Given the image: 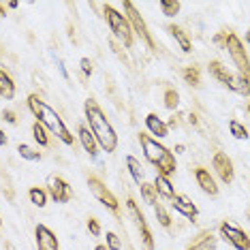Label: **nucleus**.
I'll return each instance as SVG.
<instances>
[{
  "mask_svg": "<svg viewBox=\"0 0 250 250\" xmlns=\"http://www.w3.org/2000/svg\"><path fill=\"white\" fill-rule=\"evenodd\" d=\"M83 113H86V120L90 124V130L94 133L96 141H99V146L103 147L105 152H116L118 147V135L116 130H113L109 118L105 116V111L99 107L94 99H88L86 103H83Z\"/></svg>",
  "mask_w": 250,
  "mask_h": 250,
  "instance_id": "1",
  "label": "nucleus"
},
{
  "mask_svg": "<svg viewBox=\"0 0 250 250\" xmlns=\"http://www.w3.org/2000/svg\"><path fill=\"white\" fill-rule=\"evenodd\" d=\"M26 105H28V109H30L32 116L37 118V122H41L47 130H52V133L62 141V144L73 146L75 137L71 135V130L66 128V124L62 122V118L58 116V113H56L52 107L45 103V101H41V96H39V94H30L26 99Z\"/></svg>",
  "mask_w": 250,
  "mask_h": 250,
  "instance_id": "2",
  "label": "nucleus"
},
{
  "mask_svg": "<svg viewBox=\"0 0 250 250\" xmlns=\"http://www.w3.org/2000/svg\"><path fill=\"white\" fill-rule=\"evenodd\" d=\"M139 144H141V150H144L147 163L154 165V167L158 169V173L167 175V178L171 173H175V156L167 150V147L161 146L147 133H139Z\"/></svg>",
  "mask_w": 250,
  "mask_h": 250,
  "instance_id": "3",
  "label": "nucleus"
},
{
  "mask_svg": "<svg viewBox=\"0 0 250 250\" xmlns=\"http://www.w3.org/2000/svg\"><path fill=\"white\" fill-rule=\"evenodd\" d=\"M103 13H105V20H107V24H109V28L113 30L116 39H120L124 47H133L135 35H133V28H130L128 20L124 18L122 13H118L111 4H103Z\"/></svg>",
  "mask_w": 250,
  "mask_h": 250,
  "instance_id": "4",
  "label": "nucleus"
},
{
  "mask_svg": "<svg viewBox=\"0 0 250 250\" xmlns=\"http://www.w3.org/2000/svg\"><path fill=\"white\" fill-rule=\"evenodd\" d=\"M225 49L229 52L233 64L240 71V77L250 82V58H248L246 49H244V43L240 41V37L235 32H227L225 35Z\"/></svg>",
  "mask_w": 250,
  "mask_h": 250,
  "instance_id": "5",
  "label": "nucleus"
},
{
  "mask_svg": "<svg viewBox=\"0 0 250 250\" xmlns=\"http://www.w3.org/2000/svg\"><path fill=\"white\" fill-rule=\"evenodd\" d=\"M122 9H124V18L128 20V24H130V28H133V32H137V37L147 45V49H154V39H152L150 30H147V26H146L144 18H141V13L137 11V7H135L130 0H124Z\"/></svg>",
  "mask_w": 250,
  "mask_h": 250,
  "instance_id": "6",
  "label": "nucleus"
},
{
  "mask_svg": "<svg viewBox=\"0 0 250 250\" xmlns=\"http://www.w3.org/2000/svg\"><path fill=\"white\" fill-rule=\"evenodd\" d=\"M88 188H90V192H92V195L99 199V201L103 203L107 209H111V212L116 214L118 218H120V203H118L116 195H113V192L107 188L103 182H101L99 178H94V175H90V178H88Z\"/></svg>",
  "mask_w": 250,
  "mask_h": 250,
  "instance_id": "7",
  "label": "nucleus"
},
{
  "mask_svg": "<svg viewBox=\"0 0 250 250\" xmlns=\"http://www.w3.org/2000/svg\"><path fill=\"white\" fill-rule=\"evenodd\" d=\"M126 209H128V214H130V218H133V223L135 227L139 229L141 233V240H144V246L147 250H154V237H152V231H150V227H147L146 223V218H144V214H141V209L137 208V203L133 201V199H126Z\"/></svg>",
  "mask_w": 250,
  "mask_h": 250,
  "instance_id": "8",
  "label": "nucleus"
},
{
  "mask_svg": "<svg viewBox=\"0 0 250 250\" xmlns=\"http://www.w3.org/2000/svg\"><path fill=\"white\" fill-rule=\"evenodd\" d=\"M220 235H223L225 242L231 244L235 250H250V237L237 225L223 223V225H220Z\"/></svg>",
  "mask_w": 250,
  "mask_h": 250,
  "instance_id": "9",
  "label": "nucleus"
},
{
  "mask_svg": "<svg viewBox=\"0 0 250 250\" xmlns=\"http://www.w3.org/2000/svg\"><path fill=\"white\" fill-rule=\"evenodd\" d=\"M47 192L52 195V199L56 203H69L71 197H73L69 182L62 180L60 175H49L47 178Z\"/></svg>",
  "mask_w": 250,
  "mask_h": 250,
  "instance_id": "10",
  "label": "nucleus"
},
{
  "mask_svg": "<svg viewBox=\"0 0 250 250\" xmlns=\"http://www.w3.org/2000/svg\"><path fill=\"white\" fill-rule=\"evenodd\" d=\"M212 165L218 173V178L225 182V184H231L233 178H235V171H233V163L231 158L225 154V152H216L214 158H212Z\"/></svg>",
  "mask_w": 250,
  "mask_h": 250,
  "instance_id": "11",
  "label": "nucleus"
},
{
  "mask_svg": "<svg viewBox=\"0 0 250 250\" xmlns=\"http://www.w3.org/2000/svg\"><path fill=\"white\" fill-rule=\"evenodd\" d=\"M35 237H37V248H39V250H60L58 237H56V233L49 229V227L37 225Z\"/></svg>",
  "mask_w": 250,
  "mask_h": 250,
  "instance_id": "12",
  "label": "nucleus"
},
{
  "mask_svg": "<svg viewBox=\"0 0 250 250\" xmlns=\"http://www.w3.org/2000/svg\"><path fill=\"white\" fill-rule=\"evenodd\" d=\"M171 206H173L175 212L182 214L184 218H188V220H195L197 214H199V208L192 203V199L186 197V195H175L173 201H171Z\"/></svg>",
  "mask_w": 250,
  "mask_h": 250,
  "instance_id": "13",
  "label": "nucleus"
},
{
  "mask_svg": "<svg viewBox=\"0 0 250 250\" xmlns=\"http://www.w3.org/2000/svg\"><path fill=\"white\" fill-rule=\"evenodd\" d=\"M77 135H79V141H82L83 150H86L90 156L94 158L96 154H99V141H96L92 130H90L88 126H83V124H79V126H77Z\"/></svg>",
  "mask_w": 250,
  "mask_h": 250,
  "instance_id": "14",
  "label": "nucleus"
},
{
  "mask_svg": "<svg viewBox=\"0 0 250 250\" xmlns=\"http://www.w3.org/2000/svg\"><path fill=\"white\" fill-rule=\"evenodd\" d=\"M195 178H197V182H199V186H201L203 192H208V195H212V197L218 195V186H216L212 173H209L208 169L197 167V169H195Z\"/></svg>",
  "mask_w": 250,
  "mask_h": 250,
  "instance_id": "15",
  "label": "nucleus"
},
{
  "mask_svg": "<svg viewBox=\"0 0 250 250\" xmlns=\"http://www.w3.org/2000/svg\"><path fill=\"white\" fill-rule=\"evenodd\" d=\"M146 128H147V133L154 135V137H167L169 135V126L156 113H147L146 116Z\"/></svg>",
  "mask_w": 250,
  "mask_h": 250,
  "instance_id": "16",
  "label": "nucleus"
},
{
  "mask_svg": "<svg viewBox=\"0 0 250 250\" xmlns=\"http://www.w3.org/2000/svg\"><path fill=\"white\" fill-rule=\"evenodd\" d=\"M209 73H212V77H216L220 83L227 88V90H233V82H235V77L231 75L229 71L225 69L220 62H216V60H212L209 62Z\"/></svg>",
  "mask_w": 250,
  "mask_h": 250,
  "instance_id": "17",
  "label": "nucleus"
},
{
  "mask_svg": "<svg viewBox=\"0 0 250 250\" xmlns=\"http://www.w3.org/2000/svg\"><path fill=\"white\" fill-rule=\"evenodd\" d=\"M154 188H156V195H158V197H163V199H169V201H173L175 190H173L171 180H169L167 175H161V173L156 175V180H154Z\"/></svg>",
  "mask_w": 250,
  "mask_h": 250,
  "instance_id": "18",
  "label": "nucleus"
},
{
  "mask_svg": "<svg viewBox=\"0 0 250 250\" xmlns=\"http://www.w3.org/2000/svg\"><path fill=\"white\" fill-rule=\"evenodd\" d=\"M0 96H2V99H7V101H13V96H15L13 79H11L2 69H0Z\"/></svg>",
  "mask_w": 250,
  "mask_h": 250,
  "instance_id": "19",
  "label": "nucleus"
},
{
  "mask_svg": "<svg viewBox=\"0 0 250 250\" xmlns=\"http://www.w3.org/2000/svg\"><path fill=\"white\" fill-rule=\"evenodd\" d=\"M169 32H171V37L175 39V41H178V45L182 47V52H186V54H188L190 49H192V47H190V39L186 37V32L182 30V26H178V24H171V26H169Z\"/></svg>",
  "mask_w": 250,
  "mask_h": 250,
  "instance_id": "20",
  "label": "nucleus"
},
{
  "mask_svg": "<svg viewBox=\"0 0 250 250\" xmlns=\"http://www.w3.org/2000/svg\"><path fill=\"white\" fill-rule=\"evenodd\" d=\"M126 167H128V171H130V178H133L137 184H141L144 182V167H141V163L137 161L135 156H126Z\"/></svg>",
  "mask_w": 250,
  "mask_h": 250,
  "instance_id": "21",
  "label": "nucleus"
},
{
  "mask_svg": "<svg viewBox=\"0 0 250 250\" xmlns=\"http://www.w3.org/2000/svg\"><path fill=\"white\" fill-rule=\"evenodd\" d=\"M139 190H141V197H144V201L147 203V206H156V188H154V184H147V182H141L139 184Z\"/></svg>",
  "mask_w": 250,
  "mask_h": 250,
  "instance_id": "22",
  "label": "nucleus"
},
{
  "mask_svg": "<svg viewBox=\"0 0 250 250\" xmlns=\"http://www.w3.org/2000/svg\"><path fill=\"white\" fill-rule=\"evenodd\" d=\"M28 197H30V201L35 203L37 208H45L47 206V192L41 186H32L30 190H28Z\"/></svg>",
  "mask_w": 250,
  "mask_h": 250,
  "instance_id": "23",
  "label": "nucleus"
},
{
  "mask_svg": "<svg viewBox=\"0 0 250 250\" xmlns=\"http://www.w3.org/2000/svg\"><path fill=\"white\" fill-rule=\"evenodd\" d=\"M182 77H184V82L188 83V86H199V82H201L199 66H186V69L182 71Z\"/></svg>",
  "mask_w": 250,
  "mask_h": 250,
  "instance_id": "24",
  "label": "nucleus"
},
{
  "mask_svg": "<svg viewBox=\"0 0 250 250\" xmlns=\"http://www.w3.org/2000/svg\"><path fill=\"white\" fill-rule=\"evenodd\" d=\"M216 246H218L216 237H214V235H206V237H201L199 242L192 244L188 250H216Z\"/></svg>",
  "mask_w": 250,
  "mask_h": 250,
  "instance_id": "25",
  "label": "nucleus"
},
{
  "mask_svg": "<svg viewBox=\"0 0 250 250\" xmlns=\"http://www.w3.org/2000/svg\"><path fill=\"white\" fill-rule=\"evenodd\" d=\"M180 9H182V4L178 0H163L161 2V11L167 15V18H175V15L180 13Z\"/></svg>",
  "mask_w": 250,
  "mask_h": 250,
  "instance_id": "26",
  "label": "nucleus"
},
{
  "mask_svg": "<svg viewBox=\"0 0 250 250\" xmlns=\"http://www.w3.org/2000/svg\"><path fill=\"white\" fill-rule=\"evenodd\" d=\"M32 133H35V139H37V144H39V146H45V147L49 146V135H47V128H45L41 122H37L35 126H32Z\"/></svg>",
  "mask_w": 250,
  "mask_h": 250,
  "instance_id": "27",
  "label": "nucleus"
},
{
  "mask_svg": "<svg viewBox=\"0 0 250 250\" xmlns=\"http://www.w3.org/2000/svg\"><path fill=\"white\" fill-rule=\"evenodd\" d=\"M229 130H231V135H233L235 139H242V141H244V139L250 137L246 126H244L242 122H237V120H231V122H229Z\"/></svg>",
  "mask_w": 250,
  "mask_h": 250,
  "instance_id": "28",
  "label": "nucleus"
},
{
  "mask_svg": "<svg viewBox=\"0 0 250 250\" xmlns=\"http://www.w3.org/2000/svg\"><path fill=\"white\" fill-rule=\"evenodd\" d=\"M18 152H20L21 158H26V161H41V152L32 150V147L26 146V144H20L18 146Z\"/></svg>",
  "mask_w": 250,
  "mask_h": 250,
  "instance_id": "29",
  "label": "nucleus"
},
{
  "mask_svg": "<svg viewBox=\"0 0 250 250\" xmlns=\"http://www.w3.org/2000/svg\"><path fill=\"white\" fill-rule=\"evenodd\" d=\"M178 103H180V94L175 92V90H165V107L167 109H175L178 107Z\"/></svg>",
  "mask_w": 250,
  "mask_h": 250,
  "instance_id": "30",
  "label": "nucleus"
},
{
  "mask_svg": "<svg viewBox=\"0 0 250 250\" xmlns=\"http://www.w3.org/2000/svg\"><path fill=\"white\" fill-rule=\"evenodd\" d=\"M154 212H156L158 223H161L163 227H171V216H169V212L161 206V203H156V206H154Z\"/></svg>",
  "mask_w": 250,
  "mask_h": 250,
  "instance_id": "31",
  "label": "nucleus"
},
{
  "mask_svg": "<svg viewBox=\"0 0 250 250\" xmlns=\"http://www.w3.org/2000/svg\"><path fill=\"white\" fill-rule=\"evenodd\" d=\"M105 246L107 248H109V250H120L122 248V244H120V237H118L116 235V233H113V231H109V233H107V235H105Z\"/></svg>",
  "mask_w": 250,
  "mask_h": 250,
  "instance_id": "32",
  "label": "nucleus"
},
{
  "mask_svg": "<svg viewBox=\"0 0 250 250\" xmlns=\"http://www.w3.org/2000/svg\"><path fill=\"white\" fill-rule=\"evenodd\" d=\"M79 69H82V73L86 77H90V75H92V71H94L92 60H90V58H82V60H79Z\"/></svg>",
  "mask_w": 250,
  "mask_h": 250,
  "instance_id": "33",
  "label": "nucleus"
},
{
  "mask_svg": "<svg viewBox=\"0 0 250 250\" xmlns=\"http://www.w3.org/2000/svg\"><path fill=\"white\" fill-rule=\"evenodd\" d=\"M88 231L92 233V235L99 237V235H101V225H99V220H96V218H88Z\"/></svg>",
  "mask_w": 250,
  "mask_h": 250,
  "instance_id": "34",
  "label": "nucleus"
},
{
  "mask_svg": "<svg viewBox=\"0 0 250 250\" xmlns=\"http://www.w3.org/2000/svg\"><path fill=\"white\" fill-rule=\"evenodd\" d=\"M2 120H4V122H11V124H15V122H18V118H15V113H13V111L4 109V111H2Z\"/></svg>",
  "mask_w": 250,
  "mask_h": 250,
  "instance_id": "35",
  "label": "nucleus"
},
{
  "mask_svg": "<svg viewBox=\"0 0 250 250\" xmlns=\"http://www.w3.org/2000/svg\"><path fill=\"white\" fill-rule=\"evenodd\" d=\"M7 144V135H4V130H0V146Z\"/></svg>",
  "mask_w": 250,
  "mask_h": 250,
  "instance_id": "36",
  "label": "nucleus"
},
{
  "mask_svg": "<svg viewBox=\"0 0 250 250\" xmlns=\"http://www.w3.org/2000/svg\"><path fill=\"white\" fill-rule=\"evenodd\" d=\"M94 250H109V248H107V246H103V244H99V246H96Z\"/></svg>",
  "mask_w": 250,
  "mask_h": 250,
  "instance_id": "37",
  "label": "nucleus"
},
{
  "mask_svg": "<svg viewBox=\"0 0 250 250\" xmlns=\"http://www.w3.org/2000/svg\"><path fill=\"white\" fill-rule=\"evenodd\" d=\"M246 43L250 45V28H248V30H246Z\"/></svg>",
  "mask_w": 250,
  "mask_h": 250,
  "instance_id": "38",
  "label": "nucleus"
},
{
  "mask_svg": "<svg viewBox=\"0 0 250 250\" xmlns=\"http://www.w3.org/2000/svg\"><path fill=\"white\" fill-rule=\"evenodd\" d=\"M2 18H4V7L0 4V20H2Z\"/></svg>",
  "mask_w": 250,
  "mask_h": 250,
  "instance_id": "39",
  "label": "nucleus"
},
{
  "mask_svg": "<svg viewBox=\"0 0 250 250\" xmlns=\"http://www.w3.org/2000/svg\"><path fill=\"white\" fill-rule=\"evenodd\" d=\"M248 113H250V103H248Z\"/></svg>",
  "mask_w": 250,
  "mask_h": 250,
  "instance_id": "40",
  "label": "nucleus"
},
{
  "mask_svg": "<svg viewBox=\"0 0 250 250\" xmlns=\"http://www.w3.org/2000/svg\"><path fill=\"white\" fill-rule=\"evenodd\" d=\"M0 225H2V220H0Z\"/></svg>",
  "mask_w": 250,
  "mask_h": 250,
  "instance_id": "41",
  "label": "nucleus"
}]
</instances>
